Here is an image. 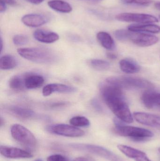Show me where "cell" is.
Masks as SVG:
<instances>
[{
	"label": "cell",
	"mask_w": 160,
	"mask_h": 161,
	"mask_svg": "<svg viewBox=\"0 0 160 161\" xmlns=\"http://www.w3.org/2000/svg\"><path fill=\"white\" fill-rule=\"evenodd\" d=\"M10 132L16 141L28 150H35L37 147V140L34 134L25 127L18 124L11 126Z\"/></svg>",
	"instance_id": "277c9868"
},
{
	"label": "cell",
	"mask_w": 160,
	"mask_h": 161,
	"mask_svg": "<svg viewBox=\"0 0 160 161\" xmlns=\"http://www.w3.org/2000/svg\"><path fill=\"white\" fill-rule=\"evenodd\" d=\"M48 4L52 9L61 13H68L72 10L71 6L62 0H51L48 2Z\"/></svg>",
	"instance_id": "44dd1931"
},
{
	"label": "cell",
	"mask_w": 160,
	"mask_h": 161,
	"mask_svg": "<svg viewBox=\"0 0 160 161\" xmlns=\"http://www.w3.org/2000/svg\"><path fill=\"white\" fill-rule=\"evenodd\" d=\"M91 1H101V0H91Z\"/></svg>",
	"instance_id": "ab89813d"
},
{
	"label": "cell",
	"mask_w": 160,
	"mask_h": 161,
	"mask_svg": "<svg viewBox=\"0 0 160 161\" xmlns=\"http://www.w3.org/2000/svg\"><path fill=\"white\" fill-rule=\"evenodd\" d=\"M91 104L93 108L98 112L102 113L103 111L102 106L99 101L96 98H94L91 100Z\"/></svg>",
	"instance_id": "f546056e"
},
{
	"label": "cell",
	"mask_w": 160,
	"mask_h": 161,
	"mask_svg": "<svg viewBox=\"0 0 160 161\" xmlns=\"http://www.w3.org/2000/svg\"><path fill=\"white\" fill-rule=\"evenodd\" d=\"M124 4L134 5L141 6H148L152 3V0H121Z\"/></svg>",
	"instance_id": "4316f807"
},
{
	"label": "cell",
	"mask_w": 160,
	"mask_h": 161,
	"mask_svg": "<svg viewBox=\"0 0 160 161\" xmlns=\"http://www.w3.org/2000/svg\"><path fill=\"white\" fill-rule=\"evenodd\" d=\"M0 1H3L7 5H16L17 4V2L15 0H0Z\"/></svg>",
	"instance_id": "d6a6232c"
},
{
	"label": "cell",
	"mask_w": 160,
	"mask_h": 161,
	"mask_svg": "<svg viewBox=\"0 0 160 161\" xmlns=\"http://www.w3.org/2000/svg\"><path fill=\"white\" fill-rule=\"evenodd\" d=\"M1 52H2V50H3V39H2V37H1Z\"/></svg>",
	"instance_id": "74e56055"
},
{
	"label": "cell",
	"mask_w": 160,
	"mask_h": 161,
	"mask_svg": "<svg viewBox=\"0 0 160 161\" xmlns=\"http://www.w3.org/2000/svg\"><path fill=\"white\" fill-rule=\"evenodd\" d=\"M120 69L127 74H135L139 72L141 67L135 60L132 58H126L119 62Z\"/></svg>",
	"instance_id": "ffe728a7"
},
{
	"label": "cell",
	"mask_w": 160,
	"mask_h": 161,
	"mask_svg": "<svg viewBox=\"0 0 160 161\" xmlns=\"http://www.w3.org/2000/svg\"><path fill=\"white\" fill-rule=\"evenodd\" d=\"M141 98L142 102L147 108H153L155 107L160 108V93L147 91L143 94Z\"/></svg>",
	"instance_id": "2e32d148"
},
{
	"label": "cell",
	"mask_w": 160,
	"mask_h": 161,
	"mask_svg": "<svg viewBox=\"0 0 160 161\" xmlns=\"http://www.w3.org/2000/svg\"><path fill=\"white\" fill-rule=\"evenodd\" d=\"M126 41H130L140 47H147L156 44L159 38L154 35L128 30Z\"/></svg>",
	"instance_id": "52a82bcc"
},
{
	"label": "cell",
	"mask_w": 160,
	"mask_h": 161,
	"mask_svg": "<svg viewBox=\"0 0 160 161\" xmlns=\"http://www.w3.org/2000/svg\"><path fill=\"white\" fill-rule=\"evenodd\" d=\"M49 131L61 136L69 137H80L83 136V130L74 126L66 124H58L50 126L48 128Z\"/></svg>",
	"instance_id": "9c48e42d"
},
{
	"label": "cell",
	"mask_w": 160,
	"mask_h": 161,
	"mask_svg": "<svg viewBox=\"0 0 160 161\" xmlns=\"http://www.w3.org/2000/svg\"><path fill=\"white\" fill-rule=\"evenodd\" d=\"M9 87L14 91L21 92L25 90L24 75H16L10 78L8 81Z\"/></svg>",
	"instance_id": "cb8c5ba5"
},
{
	"label": "cell",
	"mask_w": 160,
	"mask_h": 161,
	"mask_svg": "<svg viewBox=\"0 0 160 161\" xmlns=\"http://www.w3.org/2000/svg\"><path fill=\"white\" fill-rule=\"evenodd\" d=\"M70 145L74 149L90 152L110 161H124L116 154L102 147L85 144H71Z\"/></svg>",
	"instance_id": "8992f818"
},
{
	"label": "cell",
	"mask_w": 160,
	"mask_h": 161,
	"mask_svg": "<svg viewBox=\"0 0 160 161\" xmlns=\"http://www.w3.org/2000/svg\"><path fill=\"white\" fill-rule=\"evenodd\" d=\"M0 152L1 155L8 158H29L33 157L29 152L16 147L1 146Z\"/></svg>",
	"instance_id": "7c38bea8"
},
{
	"label": "cell",
	"mask_w": 160,
	"mask_h": 161,
	"mask_svg": "<svg viewBox=\"0 0 160 161\" xmlns=\"http://www.w3.org/2000/svg\"><path fill=\"white\" fill-rule=\"evenodd\" d=\"M22 21L26 26L36 27L45 24L48 21L45 16L38 14H29L22 18Z\"/></svg>",
	"instance_id": "5bb4252c"
},
{
	"label": "cell",
	"mask_w": 160,
	"mask_h": 161,
	"mask_svg": "<svg viewBox=\"0 0 160 161\" xmlns=\"http://www.w3.org/2000/svg\"><path fill=\"white\" fill-rule=\"evenodd\" d=\"M128 29L132 32H146L153 34L160 32V26L152 24H134L129 25Z\"/></svg>",
	"instance_id": "d6986e66"
},
{
	"label": "cell",
	"mask_w": 160,
	"mask_h": 161,
	"mask_svg": "<svg viewBox=\"0 0 160 161\" xmlns=\"http://www.w3.org/2000/svg\"><path fill=\"white\" fill-rule=\"evenodd\" d=\"M114 131L120 136L129 137L136 142L144 141L154 136L153 132L148 130L124 125L116 126Z\"/></svg>",
	"instance_id": "5b68a950"
},
{
	"label": "cell",
	"mask_w": 160,
	"mask_h": 161,
	"mask_svg": "<svg viewBox=\"0 0 160 161\" xmlns=\"http://www.w3.org/2000/svg\"><path fill=\"white\" fill-rule=\"evenodd\" d=\"M29 42V39L27 36L23 35H17L14 36L13 42L17 46H22L27 44Z\"/></svg>",
	"instance_id": "83f0119b"
},
{
	"label": "cell",
	"mask_w": 160,
	"mask_h": 161,
	"mask_svg": "<svg viewBox=\"0 0 160 161\" xmlns=\"http://www.w3.org/2000/svg\"><path fill=\"white\" fill-rule=\"evenodd\" d=\"M77 88L73 86H69L59 83H50L46 85L42 90V94L47 97L55 92L62 93H72L77 92Z\"/></svg>",
	"instance_id": "30bf717a"
},
{
	"label": "cell",
	"mask_w": 160,
	"mask_h": 161,
	"mask_svg": "<svg viewBox=\"0 0 160 161\" xmlns=\"http://www.w3.org/2000/svg\"><path fill=\"white\" fill-rule=\"evenodd\" d=\"M69 103L65 101H59L54 102L49 105V108L51 109H58L66 107Z\"/></svg>",
	"instance_id": "4dcf8cb0"
},
{
	"label": "cell",
	"mask_w": 160,
	"mask_h": 161,
	"mask_svg": "<svg viewBox=\"0 0 160 161\" xmlns=\"http://www.w3.org/2000/svg\"><path fill=\"white\" fill-rule=\"evenodd\" d=\"M5 109L8 113L21 119H30L34 118L36 115L34 111L24 107L11 105L6 107Z\"/></svg>",
	"instance_id": "4fadbf2b"
},
{
	"label": "cell",
	"mask_w": 160,
	"mask_h": 161,
	"mask_svg": "<svg viewBox=\"0 0 160 161\" xmlns=\"http://www.w3.org/2000/svg\"><path fill=\"white\" fill-rule=\"evenodd\" d=\"M107 56L108 58L111 59H116L117 56L116 54L111 53H107Z\"/></svg>",
	"instance_id": "e575fe53"
},
{
	"label": "cell",
	"mask_w": 160,
	"mask_h": 161,
	"mask_svg": "<svg viewBox=\"0 0 160 161\" xmlns=\"http://www.w3.org/2000/svg\"><path fill=\"white\" fill-rule=\"evenodd\" d=\"M34 37L37 41L45 43H51L59 40L57 33L43 29H38L34 33Z\"/></svg>",
	"instance_id": "9a60e30c"
},
{
	"label": "cell",
	"mask_w": 160,
	"mask_h": 161,
	"mask_svg": "<svg viewBox=\"0 0 160 161\" xmlns=\"http://www.w3.org/2000/svg\"><path fill=\"white\" fill-rule=\"evenodd\" d=\"M17 52L24 59L39 64H52L58 58L54 52L44 47L19 48Z\"/></svg>",
	"instance_id": "7a4b0ae2"
},
{
	"label": "cell",
	"mask_w": 160,
	"mask_h": 161,
	"mask_svg": "<svg viewBox=\"0 0 160 161\" xmlns=\"http://www.w3.org/2000/svg\"><path fill=\"white\" fill-rule=\"evenodd\" d=\"M159 18L160 20V15H159Z\"/></svg>",
	"instance_id": "b9f144b4"
},
{
	"label": "cell",
	"mask_w": 160,
	"mask_h": 161,
	"mask_svg": "<svg viewBox=\"0 0 160 161\" xmlns=\"http://www.w3.org/2000/svg\"><path fill=\"white\" fill-rule=\"evenodd\" d=\"M133 117L142 125L153 127H160V116L144 112H134Z\"/></svg>",
	"instance_id": "8fae6325"
},
{
	"label": "cell",
	"mask_w": 160,
	"mask_h": 161,
	"mask_svg": "<svg viewBox=\"0 0 160 161\" xmlns=\"http://www.w3.org/2000/svg\"><path fill=\"white\" fill-rule=\"evenodd\" d=\"M47 161H69L65 156L59 154L51 155L48 157Z\"/></svg>",
	"instance_id": "f1b7e54d"
},
{
	"label": "cell",
	"mask_w": 160,
	"mask_h": 161,
	"mask_svg": "<svg viewBox=\"0 0 160 161\" xmlns=\"http://www.w3.org/2000/svg\"><path fill=\"white\" fill-rule=\"evenodd\" d=\"M158 150H159V152L160 153V147L159 148Z\"/></svg>",
	"instance_id": "60d3db41"
},
{
	"label": "cell",
	"mask_w": 160,
	"mask_h": 161,
	"mask_svg": "<svg viewBox=\"0 0 160 161\" xmlns=\"http://www.w3.org/2000/svg\"><path fill=\"white\" fill-rule=\"evenodd\" d=\"M70 123L75 127H85L90 125V121L84 116H77L72 117L70 120Z\"/></svg>",
	"instance_id": "484cf974"
},
{
	"label": "cell",
	"mask_w": 160,
	"mask_h": 161,
	"mask_svg": "<svg viewBox=\"0 0 160 161\" xmlns=\"http://www.w3.org/2000/svg\"><path fill=\"white\" fill-rule=\"evenodd\" d=\"M44 77L36 74H28L24 75L25 89H34L39 88L44 84Z\"/></svg>",
	"instance_id": "ac0fdd59"
},
{
	"label": "cell",
	"mask_w": 160,
	"mask_h": 161,
	"mask_svg": "<svg viewBox=\"0 0 160 161\" xmlns=\"http://www.w3.org/2000/svg\"><path fill=\"white\" fill-rule=\"evenodd\" d=\"M34 161H43L42 160L40 159H39L36 160Z\"/></svg>",
	"instance_id": "f35d334b"
},
{
	"label": "cell",
	"mask_w": 160,
	"mask_h": 161,
	"mask_svg": "<svg viewBox=\"0 0 160 161\" xmlns=\"http://www.w3.org/2000/svg\"><path fill=\"white\" fill-rule=\"evenodd\" d=\"M100 90L106 105L118 119L128 124L133 122L132 114L122 89L105 81L100 85Z\"/></svg>",
	"instance_id": "6da1fadb"
},
{
	"label": "cell",
	"mask_w": 160,
	"mask_h": 161,
	"mask_svg": "<svg viewBox=\"0 0 160 161\" xmlns=\"http://www.w3.org/2000/svg\"><path fill=\"white\" fill-rule=\"evenodd\" d=\"M73 161H91L89 159L84 157H80L75 159Z\"/></svg>",
	"instance_id": "d590c367"
},
{
	"label": "cell",
	"mask_w": 160,
	"mask_h": 161,
	"mask_svg": "<svg viewBox=\"0 0 160 161\" xmlns=\"http://www.w3.org/2000/svg\"><path fill=\"white\" fill-rule=\"evenodd\" d=\"M91 67L99 71H104L110 69V64L105 60L99 59H93L90 61Z\"/></svg>",
	"instance_id": "d4e9b609"
},
{
	"label": "cell",
	"mask_w": 160,
	"mask_h": 161,
	"mask_svg": "<svg viewBox=\"0 0 160 161\" xmlns=\"http://www.w3.org/2000/svg\"><path fill=\"white\" fill-rule=\"evenodd\" d=\"M18 65L16 58L10 55L3 56L0 59V69L2 70L12 69Z\"/></svg>",
	"instance_id": "603a6c76"
},
{
	"label": "cell",
	"mask_w": 160,
	"mask_h": 161,
	"mask_svg": "<svg viewBox=\"0 0 160 161\" xmlns=\"http://www.w3.org/2000/svg\"><path fill=\"white\" fill-rule=\"evenodd\" d=\"M105 81L122 89L132 88L151 89L154 88V84L149 80L132 76L109 77Z\"/></svg>",
	"instance_id": "3957f363"
},
{
	"label": "cell",
	"mask_w": 160,
	"mask_h": 161,
	"mask_svg": "<svg viewBox=\"0 0 160 161\" xmlns=\"http://www.w3.org/2000/svg\"><path fill=\"white\" fill-rule=\"evenodd\" d=\"M154 6L156 9L160 10V2H157L154 4Z\"/></svg>",
	"instance_id": "8d00e7d4"
},
{
	"label": "cell",
	"mask_w": 160,
	"mask_h": 161,
	"mask_svg": "<svg viewBox=\"0 0 160 161\" xmlns=\"http://www.w3.org/2000/svg\"><path fill=\"white\" fill-rule=\"evenodd\" d=\"M97 39L101 46L108 50H113L115 48V43L111 36L105 32H100L97 35Z\"/></svg>",
	"instance_id": "7402d4cb"
},
{
	"label": "cell",
	"mask_w": 160,
	"mask_h": 161,
	"mask_svg": "<svg viewBox=\"0 0 160 161\" xmlns=\"http://www.w3.org/2000/svg\"><path fill=\"white\" fill-rule=\"evenodd\" d=\"M117 20L126 22H134L137 24H152L158 22L155 16L144 13H121L116 16Z\"/></svg>",
	"instance_id": "ba28073f"
},
{
	"label": "cell",
	"mask_w": 160,
	"mask_h": 161,
	"mask_svg": "<svg viewBox=\"0 0 160 161\" xmlns=\"http://www.w3.org/2000/svg\"><path fill=\"white\" fill-rule=\"evenodd\" d=\"M7 4L3 1H0V12H4L7 9Z\"/></svg>",
	"instance_id": "1f68e13d"
},
{
	"label": "cell",
	"mask_w": 160,
	"mask_h": 161,
	"mask_svg": "<svg viewBox=\"0 0 160 161\" xmlns=\"http://www.w3.org/2000/svg\"><path fill=\"white\" fill-rule=\"evenodd\" d=\"M26 2H29L32 4H39L41 3L42 2H44V0H24Z\"/></svg>",
	"instance_id": "836d02e7"
},
{
	"label": "cell",
	"mask_w": 160,
	"mask_h": 161,
	"mask_svg": "<svg viewBox=\"0 0 160 161\" xmlns=\"http://www.w3.org/2000/svg\"><path fill=\"white\" fill-rule=\"evenodd\" d=\"M117 148L128 158L133 159L136 161H142L147 157L143 151L124 145H118Z\"/></svg>",
	"instance_id": "e0dca14e"
}]
</instances>
